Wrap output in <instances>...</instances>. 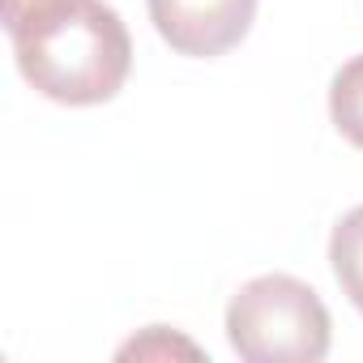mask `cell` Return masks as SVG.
I'll return each mask as SVG.
<instances>
[{"mask_svg": "<svg viewBox=\"0 0 363 363\" xmlns=\"http://www.w3.org/2000/svg\"><path fill=\"white\" fill-rule=\"evenodd\" d=\"M150 350H154V354H167V350H189V354H197V346H193V342H179V337L167 346V329H162V325H154V329H150V337H137V342L120 346V359H128V354H150Z\"/></svg>", "mask_w": 363, "mask_h": 363, "instance_id": "8992f818", "label": "cell"}, {"mask_svg": "<svg viewBox=\"0 0 363 363\" xmlns=\"http://www.w3.org/2000/svg\"><path fill=\"white\" fill-rule=\"evenodd\" d=\"M18 73L52 103L94 107L124 90L128 26L107 0H0Z\"/></svg>", "mask_w": 363, "mask_h": 363, "instance_id": "6da1fadb", "label": "cell"}, {"mask_svg": "<svg viewBox=\"0 0 363 363\" xmlns=\"http://www.w3.org/2000/svg\"><path fill=\"white\" fill-rule=\"evenodd\" d=\"M329 265H333L342 295L363 312V206H354L350 214L337 218V227L329 235Z\"/></svg>", "mask_w": 363, "mask_h": 363, "instance_id": "277c9868", "label": "cell"}, {"mask_svg": "<svg viewBox=\"0 0 363 363\" xmlns=\"http://www.w3.org/2000/svg\"><path fill=\"white\" fill-rule=\"evenodd\" d=\"M329 337V308L291 274H261L227 303V342L244 363H320Z\"/></svg>", "mask_w": 363, "mask_h": 363, "instance_id": "7a4b0ae2", "label": "cell"}, {"mask_svg": "<svg viewBox=\"0 0 363 363\" xmlns=\"http://www.w3.org/2000/svg\"><path fill=\"white\" fill-rule=\"evenodd\" d=\"M329 120L354 150H363V56L346 60L333 73V82H329Z\"/></svg>", "mask_w": 363, "mask_h": 363, "instance_id": "5b68a950", "label": "cell"}, {"mask_svg": "<svg viewBox=\"0 0 363 363\" xmlns=\"http://www.w3.org/2000/svg\"><path fill=\"white\" fill-rule=\"evenodd\" d=\"M158 39L175 56L214 60L244 43L257 18V0H145Z\"/></svg>", "mask_w": 363, "mask_h": 363, "instance_id": "3957f363", "label": "cell"}]
</instances>
